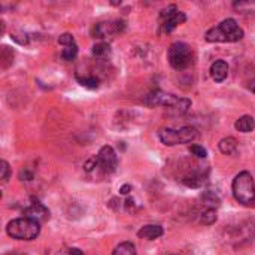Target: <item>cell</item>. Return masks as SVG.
<instances>
[{"label":"cell","instance_id":"f1b7e54d","mask_svg":"<svg viewBox=\"0 0 255 255\" xmlns=\"http://www.w3.org/2000/svg\"><path fill=\"white\" fill-rule=\"evenodd\" d=\"M130 191H131V185H128V184L123 185V187H121V190H120V192H121V194H128Z\"/></svg>","mask_w":255,"mask_h":255},{"label":"cell","instance_id":"6da1fadb","mask_svg":"<svg viewBox=\"0 0 255 255\" xmlns=\"http://www.w3.org/2000/svg\"><path fill=\"white\" fill-rule=\"evenodd\" d=\"M243 38V30L239 27L236 20L227 18L219 25L212 27L206 32L208 42H237Z\"/></svg>","mask_w":255,"mask_h":255},{"label":"cell","instance_id":"5b68a950","mask_svg":"<svg viewBox=\"0 0 255 255\" xmlns=\"http://www.w3.org/2000/svg\"><path fill=\"white\" fill-rule=\"evenodd\" d=\"M169 63L173 69L182 70L187 69L191 62H192V51L191 46L185 42H175L170 45L169 52H167Z\"/></svg>","mask_w":255,"mask_h":255},{"label":"cell","instance_id":"2e32d148","mask_svg":"<svg viewBox=\"0 0 255 255\" xmlns=\"http://www.w3.org/2000/svg\"><path fill=\"white\" fill-rule=\"evenodd\" d=\"M112 255H136V246L131 242H121L113 249Z\"/></svg>","mask_w":255,"mask_h":255},{"label":"cell","instance_id":"1f68e13d","mask_svg":"<svg viewBox=\"0 0 255 255\" xmlns=\"http://www.w3.org/2000/svg\"><path fill=\"white\" fill-rule=\"evenodd\" d=\"M5 255H25V254H21V252H9V254H5Z\"/></svg>","mask_w":255,"mask_h":255},{"label":"cell","instance_id":"5bb4252c","mask_svg":"<svg viewBox=\"0 0 255 255\" xmlns=\"http://www.w3.org/2000/svg\"><path fill=\"white\" fill-rule=\"evenodd\" d=\"M205 181L206 179L202 173H191V175H188L182 179V182L187 187H191V188H200L205 184Z\"/></svg>","mask_w":255,"mask_h":255},{"label":"cell","instance_id":"52a82bcc","mask_svg":"<svg viewBox=\"0 0 255 255\" xmlns=\"http://www.w3.org/2000/svg\"><path fill=\"white\" fill-rule=\"evenodd\" d=\"M97 163L103 169V172H107V173L113 172V170H115L117 166H118L117 152L113 151V148L109 147V145L102 147L99 154H97Z\"/></svg>","mask_w":255,"mask_h":255},{"label":"cell","instance_id":"4fadbf2b","mask_svg":"<svg viewBox=\"0 0 255 255\" xmlns=\"http://www.w3.org/2000/svg\"><path fill=\"white\" fill-rule=\"evenodd\" d=\"M234 127L240 133H251L255 128V120L251 115H243L234 123Z\"/></svg>","mask_w":255,"mask_h":255},{"label":"cell","instance_id":"83f0119b","mask_svg":"<svg viewBox=\"0 0 255 255\" xmlns=\"http://www.w3.org/2000/svg\"><path fill=\"white\" fill-rule=\"evenodd\" d=\"M20 178H21L22 181H32V179H33V173H30V172H27V170H24V172H21Z\"/></svg>","mask_w":255,"mask_h":255},{"label":"cell","instance_id":"9a60e30c","mask_svg":"<svg viewBox=\"0 0 255 255\" xmlns=\"http://www.w3.org/2000/svg\"><path fill=\"white\" fill-rule=\"evenodd\" d=\"M216 218H218L216 211L213 208H206L198 213V219H200V222L205 224V225H212L216 221Z\"/></svg>","mask_w":255,"mask_h":255},{"label":"cell","instance_id":"ba28073f","mask_svg":"<svg viewBox=\"0 0 255 255\" xmlns=\"http://www.w3.org/2000/svg\"><path fill=\"white\" fill-rule=\"evenodd\" d=\"M24 216L41 224L49 219V211L42 203H32L30 206L24 209Z\"/></svg>","mask_w":255,"mask_h":255},{"label":"cell","instance_id":"484cf974","mask_svg":"<svg viewBox=\"0 0 255 255\" xmlns=\"http://www.w3.org/2000/svg\"><path fill=\"white\" fill-rule=\"evenodd\" d=\"M11 38H12L15 42H18L20 45H27V43H28V38H27V35L22 33V32H15V33L11 35Z\"/></svg>","mask_w":255,"mask_h":255},{"label":"cell","instance_id":"3957f363","mask_svg":"<svg viewBox=\"0 0 255 255\" xmlns=\"http://www.w3.org/2000/svg\"><path fill=\"white\" fill-rule=\"evenodd\" d=\"M233 195L243 206H252L255 203V184L249 172H240L233 179Z\"/></svg>","mask_w":255,"mask_h":255},{"label":"cell","instance_id":"ffe728a7","mask_svg":"<svg viewBox=\"0 0 255 255\" xmlns=\"http://www.w3.org/2000/svg\"><path fill=\"white\" fill-rule=\"evenodd\" d=\"M78 54V46L76 45H72V46H64L63 51H62V57L66 60V62H72Z\"/></svg>","mask_w":255,"mask_h":255},{"label":"cell","instance_id":"4dcf8cb0","mask_svg":"<svg viewBox=\"0 0 255 255\" xmlns=\"http://www.w3.org/2000/svg\"><path fill=\"white\" fill-rule=\"evenodd\" d=\"M249 88H251V91H252V93H255V81H254V82L249 85Z\"/></svg>","mask_w":255,"mask_h":255},{"label":"cell","instance_id":"4316f807","mask_svg":"<svg viewBox=\"0 0 255 255\" xmlns=\"http://www.w3.org/2000/svg\"><path fill=\"white\" fill-rule=\"evenodd\" d=\"M97 164H99L97 158H91V160H88L87 163H85V170H87V172H91L93 167H96Z\"/></svg>","mask_w":255,"mask_h":255},{"label":"cell","instance_id":"277c9868","mask_svg":"<svg viewBox=\"0 0 255 255\" xmlns=\"http://www.w3.org/2000/svg\"><path fill=\"white\" fill-rule=\"evenodd\" d=\"M158 137L166 147H175L182 144H190L197 137V130L194 127H182V128H161L158 131Z\"/></svg>","mask_w":255,"mask_h":255},{"label":"cell","instance_id":"7c38bea8","mask_svg":"<svg viewBox=\"0 0 255 255\" xmlns=\"http://www.w3.org/2000/svg\"><path fill=\"white\" fill-rule=\"evenodd\" d=\"M218 148H219V151H221L222 154H225V155H233V154H236V151H237V140H236L234 137H232V136L224 137V139L219 140Z\"/></svg>","mask_w":255,"mask_h":255},{"label":"cell","instance_id":"ac0fdd59","mask_svg":"<svg viewBox=\"0 0 255 255\" xmlns=\"http://www.w3.org/2000/svg\"><path fill=\"white\" fill-rule=\"evenodd\" d=\"M93 55L94 57H99V59H105V57L110 55V46H109V43H106V42L96 43L93 46Z\"/></svg>","mask_w":255,"mask_h":255},{"label":"cell","instance_id":"603a6c76","mask_svg":"<svg viewBox=\"0 0 255 255\" xmlns=\"http://www.w3.org/2000/svg\"><path fill=\"white\" fill-rule=\"evenodd\" d=\"M190 107H191V100H188V99H181V97H179L178 103H176L172 109H175V110L179 112V113H184V112H187Z\"/></svg>","mask_w":255,"mask_h":255},{"label":"cell","instance_id":"f546056e","mask_svg":"<svg viewBox=\"0 0 255 255\" xmlns=\"http://www.w3.org/2000/svg\"><path fill=\"white\" fill-rule=\"evenodd\" d=\"M70 255H84V252L78 248H73V249H70Z\"/></svg>","mask_w":255,"mask_h":255},{"label":"cell","instance_id":"9c48e42d","mask_svg":"<svg viewBox=\"0 0 255 255\" xmlns=\"http://www.w3.org/2000/svg\"><path fill=\"white\" fill-rule=\"evenodd\" d=\"M120 22H99L93 28V36L97 39H106L120 32Z\"/></svg>","mask_w":255,"mask_h":255},{"label":"cell","instance_id":"d4e9b609","mask_svg":"<svg viewBox=\"0 0 255 255\" xmlns=\"http://www.w3.org/2000/svg\"><path fill=\"white\" fill-rule=\"evenodd\" d=\"M59 43L63 45V46H72V45H76L75 38H73L70 33H63V35L59 38Z\"/></svg>","mask_w":255,"mask_h":255},{"label":"cell","instance_id":"30bf717a","mask_svg":"<svg viewBox=\"0 0 255 255\" xmlns=\"http://www.w3.org/2000/svg\"><path fill=\"white\" fill-rule=\"evenodd\" d=\"M163 227L161 225H157V224H148V225H144L142 229L137 232V236L140 239H147V240H155L158 237L163 236Z\"/></svg>","mask_w":255,"mask_h":255},{"label":"cell","instance_id":"e0dca14e","mask_svg":"<svg viewBox=\"0 0 255 255\" xmlns=\"http://www.w3.org/2000/svg\"><path fill=\"white\" fill-rule=\"evenodd\" d=\"M202 200H203V203L206 205V208H218L219 206V203H221V200H219V197L215 194V192H212V191H205L203 194H202Z\"/></svg>","mask_w":255,"mask_h":255},{"label":"cell","instance_id":"cb8c5ba5","mask_svg":"<svg viewBox=\"0 0 255 255\" xmlns=\"http://www.w3.org/2000/svg\"><path fill=\"white\" fill-rule=\"evenodd\" d=\"M190 151H191L192 155H195L198 158H206L208 157V151L202 145H191Z\"/></svg>","mask_w":255,"mask_h":255},{"label":"cell","instance_id":"8fae6325","mask_svg":"<svg viewBox=\"0 0 255 255\" xmlns=\"http://www.w3.org/2000/svg\"><path fill=\"white\" fill-rule=\"evenodd\" d=\"M211 76L215 82H222L227 76H229V64L224 60H216L211 66Z\"/></svg>","mask_w":255,"mask_h":255},{"label":"cell","instance_id":"8992f818","mask_svg":"<svg viewBox=\"0 0 255 255\" xmlns=\"http://www.w3.org/2000/svg\"><path fill=\"white\" fill-rule=\"evenodd\" d=\"M160 17L163 20V24L161 25H163V30L166 33H170L172 30H175L178 25L184 24L185 20H187L185 14L181 12V11H178V8L175 5H170V6L164 8L161 11Z\"/></svg>","mask_w":255,"mask_h":255},{"label":"cell","instance_id":"44dd1931","mask_svg":"<svg viewBox=\"0 0 255 255\" xmlns=\"http://www.w3.org/2000/svg\"><path fill=\"white\" fill-rule=\"evenodd\" d=\"M9 175H11L9 164H8V161L2 160L0 161V179H2V182H6L9 179Z\"/></svg>","mask_w":255,"mask_h":255},{"label":"cell","instance_id":"d6986e66","mask_svg":"<svg viewBox=\"0 0 255 255\" xmlns=\"http://www.w3.org/2000/svg\"><path fill=\"white\" fill-rule=\"evenodd\" d=\"M78 81L81 82V85H84V87H87V88H97L99 87V79L94 78V76H85V78H78Z\"/></svg>","mask_w":255,"mask_h":255},{"label":"cell","instance_id":"7a4b0ae2","mask_svg":"<svg viewBox=\"0 0 255 255\" xmlns=\"http://www.w3.org/2000/svg\"><path fill=\"white\" fill-rule=\"evenodd\" d=\"M6 233L17 240H33L41 233V225L39 222L25 216L17 218L6 225Z\"/></svg>","mask_w":255,"mask_h":255},{"label":"cell","instance_id":"7402d4cb","mask_svg":"<svg viewBox=\"0 0 255 255\" xmlns=\"http://www.w3.org/2000/svg\"><path fill=\"white\" fill-rule=\"evenodd\" d=\"M0 57H2V63H3V67H5V62H8V66L14 62V51L9 49L8 46H2V54H0Z\"/></svg>","mask_w":255,"mask_h":255}]
</instances>
